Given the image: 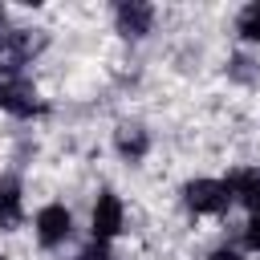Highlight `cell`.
Instances as JSON below:
<instances>
[{
	"instance_id": "7a4b0ae2",
	"label": "cell",
	"mask_w": 260,
	"mask_h": 260,
	"mask_svg": "<svg viewBox=\"0 0 260 260\" xmlns=\"http://www.w3.org/2000/svg\"><path fill=\"white\" fill-rule=\"evenodd\" d=\"M232 199L236 195H232V187L223 179H191L183 187V203L191 211H199V215H223L232 207Z\"/></svg>"
},
{
	"instance_id": "6da1fadb",
	"label": "cell",
	"mask_w": 260,
	"mask_h": 260,
	"mask_svg": "<svg viewBox=\"0 0 260 260\" xmlns=\"http://www.w3.org/2000/svg\"><path fill=\"white\" fill-rule=\"evenodd\" d=\"M45 45H49L45 28H12V32H4L0 37V73L16 77V69H24Z\"/></svg>"
},
{
	"instance_id": "30bf717a",
	"label": "cell",
	"mask_w": 260,
	"mask_h": 260,
	"mask_svg": "<svg viewBox=\"0 0 260 260\" xmlns=\"http://www.w3.org/2000/svg\"><path fill=\"white\" fill-rule=\"evenodd\" d=\"M236 32H240L244 41H260V0L248 4V8H240V16H236Z\"/></svg>"
},
{
	"instance_id": "52a82bcc",
	"label": "cell",
	"mask_w": 260,
	"mask_h": 260,
	"mask_svg": "<svg viewBox=\"0 0 260 260\" xmlns=\"http://www.w3.org/2000/svg\"><path fill=\"white\" fill-rule=\"evenodd\" d=\"M114 146H118V154H122L126 162H138V158H146V150H150V134H146L138 122H118Z\"/></svg>"
},
{
	"instance_id": "7c38bea8",
	"label": "cell",
	"mask_w": 260,
	"mask_h": 260,
	"mask_svg": "<svg viewBox=\"0 0 260 260\" xmlns=\"http://www.w3.org/2000/svg\"><path fill=\"white\" fill-rule=\"evenodd\" d=\"M244 244H248L252 252H260V219H252V223L244 228Z\"/></svg>"
},
{
	"instance_id": "5b68a950",
	"label": "cell",
	"mask_w": 260,
	"mask_h": 260,
	"mask_svg": "<svg viewBox=\"0 0 260 260\" xmlns=\"http://www.w3.org/2000/svg\"><path fill=\"white\" fill-rule=\"evenodd\" d=\"M122 219H126V211H122V199L118 195H110V191H102L98 195V203H93V215H89V223H93V240H110V236H118L122 232Z\"/></svg>"
},
{
	"instance_id": "9a60e30c",
	"label": "cell",
	"mask_w": 260,
	"mask_h": 260,
	"mask_svg": "<svg viewBox=\"0 0 260 260\" xmlns=\"http://www.w3.org/2000/svg\"><path fill=\"white\" fill-rule=\"evenodd\" d=\"M0 260H8V256H4V252H0Z\"/></svg>"
},
{
	"instance_id": "4fadbf2b",
	"label": "cell",
	"mask_w": 260,
	"mask_h": 260,
	"mask_svg": "<svg viewBox=\"0 0 260 260\" xmlns=\"http://www.w3.org/2000/svg\"><path fill=\"white\" fill-rule=\"evenodd\" d=\"M207 260H240V252H232V248H219V252H211Z\"/></svg>"
},
{
	"instance_id": "8fae6325",
	"label": "cell",
	"mask_w": 260,
	"mask_h": 260,
	"mask_svg": "<svg viewBox=\"0 0 260 260\" xmlns=\"http://www.w3.org/2000/svg\"><path fill=\"white\" fill-rule=\"evenodd\" d=\"M77 260H110V248H106L102 240H89V244L77 252Z\"/></svg>"
},
{
	"instance_id": "3957f363",
	"label": "cell",
	"mask_w": 260,
	"mask_h": 260,
	"mask_svg": "<svg viewBox=\"0 0 260 260\" xmlns=\"http://www.w3.org/2000/svg\"><path fill=\"white\" fill-rule=\"evenodd\" d=\"M0 110H8L12 118H32L41 114V98H37V85L24 81V77H4L0 81Z\"/></svg>"
},
{
	"instance_id": "5bb4252c",
	"label": "cell",
	"mask_w": 260,
	"mask_h": 260,
	"mask_svg": "<svg viewBox=\"0 0 260 260\" xmlns=\"http://www.w3.org/2000/svg\"><path fill=\"white\" fill-rule=\"evenodd\" d=\"M0 24H4V8H0Z\"/></svg>"
},
{
	"instance_id": "ba28073f",
	"label": "cell",
	"mask_w": 260,
	"mask_h": 260,
	"mask_svg": "<svg viewBox=\"0 0 260 260\" xmlns=\"http://www.w3.org/2000/svg\"><path fill=\"white\" fill-rule=\"evenodd\" d=\"M232 187V195L244 199V207L252 211V219H260V167H248V171H232L223 179Z\"/></svg>"
},
{
	"instance_id": "277c9868",
	"label": "cell",
	"mask_w": 260,
	"mask_h": 260,
	"mask_svg": "<svg viewBox=\"0 0 260 260\" xmlns=\"http://www.w3.org/2000/svg\"><path fill=\"white\" fill-rule=\"evenodd\" d=\"M69 232H73V219H69V211H65L61 203H49V207L37 211V240H41V248L65 244Z\"/></svg>"
},
{
	"instance_id": "8992f818",
	"label": "cell",
	"mask_w": 260,
	"mask_h": 260,
	"mask_svg": "<svg viewBox=\"0 0 260 260\" xmlns=\"http://www.w3.org/2000/svg\"><path fill=\"white\" fill-rule=\"evenodd\" d=\"M114 24H118L122 37H146L150 24H154V8L142 4V0H122L114 8Z\"/></svg>"
},
{
	"instance_id": "9c48e42d",
	"label": "cell",
	"mask_w": 260,
	"mask_h": 260,
	"mask_svg": "<svg viewBox=\"0 0 260 260\" xmlns=\"http://www.w3.org/2000/svg\"><path fill=\"white\" fill-rule=\"evenodd\" d=\"M20 219H24V211H20V191H16V183H0V232H16L20 228Z\"/></svg>"
}]
</instances>
